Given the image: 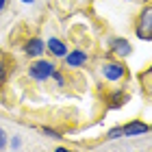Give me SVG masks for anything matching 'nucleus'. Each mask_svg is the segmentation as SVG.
<instances>
[{
  "instance_id": "obj_1",
  "label": "nucleus",
  "mask_w": 152,
  "mask_h": 152,
  "mask_svg": "<svg viewBox=\"0 0 152 152\" xmlns=\"http://www.w3.org/2000/svg\"><path fill=\"white\" fill-rule=\"evenodd\" d=\"M135 35L141 41H152V4H146L135 20Z\"/></svg>"
},
{
  "instance_id": "obj_2",
  "label": "nucleus",
  "mask_w": 152,
  "mask_h": 152,
  "mask_svg": "<svg viewBox=\"0 0 152 152\" xmlns=\"http://www.w3.org/2000/svg\"><path fill=\"white\" fill-rule=\"evenodd\" d=\"M57 70V65L48 59H35L33 63L28 65V76L33 80H39V83H46L48 78L52 76V72Z\"/></svg>"
},
{
  "instance_id": "obj_3",
  "label": "nucleus",
  "mask_w": 152,
  "mask_h": 152,
  "mask_svg": "<svg viewBox=\"0 0 152 152\" xmlns=\"http://www.w3.org/2000/svg\"><path fill=\"white\" fill-rule=\"evenodd\" d=\"M100 74L107 83H120V80L126 78V65H124L122 61H115V59L107 61V63H102Z\"/></svg>"
},
{
  "instance_id": "obj_4",
  "label": "nucleus",
  "mask_w": 152,
  "mask_h": 152,
  "mask_svg": "<svg viewBox=\"0 0 152 152\" xmlns=\"http://www.w3.org/2000/svg\"><path fill=\"white\" fill-rule=\"evenodd\" d=\"M63 61H65V65L70 67V70H78V67H85L87 65L89 54L85 50H80V48H74V50H67Z\"/></svg>"
},
{
  "instance_id": "obj_5",
  "label": "nucleus",
  "mask_w": 152,
  "mask_h": 152,
  "mask_svg": "<svg viewBox=\"0 0 152 152\" xmlns=\"http://www.w3.org/2000/svg\"><path fill=\"white\" fill-rule=\"evenodd\" d=\"M109 48H111V52L115 54V57H120V59H126V57H130V52H133L130 41L124 39V37H111Z\"/></svg>"
},
{
  "instance_id": "obj_6",
  "label": "nucleus",
  "mask_w": 152,
  "mask_h": 152,
  "mask_svg": "<svg viewBox=\"0 0 152 152\" xmlns=\"http://www.w3.org/2000/svg\"><path fill=\"white\" fill-rule=\"evenodd\" d=\"M146 133H150V126L146 122H141V120H130L128 124L122 126V135L124 137H139V135H146Z\"/></svg>"
},
{
  "instance_id": "obj_7",
  "label": "nucleus",
  "mask_w": 152,
  "mask_h": 152,
  "mask_svg": "<svg viewBox=\"0 0 152 152\" xmlns=\"http://www.w3.org/2000/svg\"><path fill=\"white\" fill-rule=\"evenodd\" d=\"M44 52H46V41L41 39V37H31V39L24 44V54H26V57L39 59Z\"/></svg>"
},
{
  "instance_id": "obj_8",
  "label": "nucleus",
  "mask_w": 152,
  "mask_h": 152,
  "mask_svg": "<svg viewBox=\"0 0 152 152\" xmlns=\"http://www.w3.org/2000/svg\"><path fill=\"white\" fill-rule=\"evenodd\" d=\"M46 50L50 52L54 59H63L70 48H67V44H65L63 39H59V37H50V39L46 41Z\"/></svg>"
},
{
  "instance_id": "obj_9",
  "label": "nucleus",
  "mask_w": 152,
  "mask_h": 152,
  "mask_svg": "<svg viewBox=\"0 0 152 152\" xmlns=\"http://www.w3.org/2000/svg\"><path fill=\"white\" fill-rule=\"evenodd\" d=\"M107 102H109V107H111V109H120V107L124 104V102H128V96L124 94V91H120V89H117V91H113V94L107 98Z\"/></svg>"
},
{
  "instance_id": "obj_10",
  "label": "nucleus",
  "mask_w": 152,
  "mask_h": 152,
  "mask_svg": "<svg viewBox=\"0 0 152 152\" xmlns=\"http://www.w3.org/2000/svg\"><path fill=\"white\" fill-rule=\"evenodd\" d=\"M107 139H111V141H115V139H124V135H122V126L111 128V130L107 133Z\"/></svg>"
},
{
  "instance_id": "obj_11",
  "label": "nucleus",
  "mask_w": 152,
  "mask_h": 152,
  "mask_svg": "<svg viewBox=\"0 0 152 152\" xmlns=\"http://www.w3.org/2000/svg\"><path fill=\"white\" fill-rule=\"evenodd\" d=\"M50 78H54V83H57V85H59V87H63V85H65V83H67V78H65V76H63V72H61V70H54V72H52V76H50Z\"/></svg>"
},
{
  "instance_id": "obj_12",
  "label": "nucleus",
  "mask_w": 152,
  "mask_h": 152,
  "mask_svg": "<svg viewBox=\"0 0 152 152\" xmlns=\"http://www.w3.org/2000/svg\"><path fill=\"white\" fill-rule=\"evenodd\" d=\"M7 146H9V135L4 128H0V150H4Z\"/></svg>"
},
{
  "instance_id": "obj_13",
  "label": "nucleus",
  "mask_w": 152,
  "mask_h": 152,
  "mask_svg": "<svg viewBox=\"0 0 152 152\" xmlns=\"http://www.w3.org/2000/svg\"><path fill=\"white\" fill-rule=\"evenodd\" d=\"M41 133H44V135H48L50 139H61V135L57 133V130H52V128H48V126H44V128H41Z\"/></svg>"
},
{
  "instance_id": "obj_14",
  "label": "nucleus",
  "mask_w": 152,
  "mask_h": 152,
  "mask_svg": "<svg viewBox=\"0 0 152 152\" xmlns=\"http://www.w3.org/2000/svg\"><path fill=\"white\" fill-rule=\"evenodd\" d=\"M20 146H22V137H20V135H13V137H11V150H18Z\"/></svg>"
},
{
  "instance_id": "obj_15",
  "label": "nucleus",
  "mask_w": 152,
  "mask_h": 152,
  "mask_svg": "<svg viewBox=\"0 0 152 152\" xmlns=\"http://www.w3.org/2000/svg\"><path fill=\"white\" fill-rule=\"evenodd\" d=\"M4 76H7V72H4V65H0V85L4 83Z\"/></svg>"
},
{
  "instance_id": "obj_16",
  "label": "nucleus",
  "mask_w": 152,
  "mask_h": 152,
  "mask_svg": "<svg viewBox=\"0 0 152 152\" xmlns=\"http://www.w3.org/2000/svg\"><path fill=\"white\" fill-rule=\"evenodd\" d=\"M22 4H35V0H20Z\"/></svg>"
},
{
  "instance_id": "obj_17",
  "label": "nucleus",
  "mask_w": 152,
  "mask_h": 152,
  "mask_svg": "<svg viewBox=\"0 0 152 152\" xmlns=\"http://www.w3.org/2000/svg\"><path fill=\"white\" fill-rule=\"evenodd\" d=\"M4 7H7V0H0V11H2Z\"/></svg>"
},
{
  "instance_id": "obj_18",
  "label": "nucleus",
  "mask_w": 152,
  "mask_h": 152,
  "mask_svg": "<svg viewBox=\"0 0 152 152\" xmlns=\"http://www.w3.org/2000/svg\"><path fill=\"white\" fill-rule=\"evenodd\" d=\"M150 130H152V126H150Z\"/></svg>"
}]
</instances>
